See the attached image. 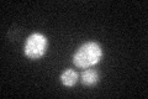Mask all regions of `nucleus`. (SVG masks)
<instances>
[{"label":"nucleus","instance_id":"nucleus-2","mask_svg":"<svg viewBox=\"0 0 148 99\" xmlns=\"http://www.w3.org/2000/svg\"><path fill=\"white\" fill-rule=\"evenodd\" d=\"M47 50V39L42 34H32L27 37L24 46V52L27 58L40 60Z\"/></svg>","mask_w":148,"mask_h":99},{"label":"nucleus","instance_id":"nucleus-4","mask_svg":"<svg viewBox=\"0 0 148 99\" xmlns=\"http://www.w3.org/2000/svg\"><path fill=\"white\" fill-rule=\"evenodd\" d=\"M99 81V74L95 69H86L82 73V83L84 86H94Z\"/></svg>","mask_w":148,"mask_h":99},{"label":"nucleus","instance_id":"nucleus-3","mask_svg":"<svg viewBox=\"0 0 148 99\" xmlns=\"http://www.w3.org/2000/svg\"><path fill=\"white\" fill-rule=\"evenodd\" d=\"M78 81V73L72 68L66 69L61 74V82L67 87H73Z\"/></svg>","mask_w":148,"mask_h":99},{"label":"nucleus","instance_id":"nucleus-1","mask_svg":"<svg viewBox=\"0 0 148 99\" xmlns=\"http://www.w3.org/2000/svg\"><path fill=\"white\" fill-rule=\"evenodd\" d=\"M103 57V50L96 42H86L82 45L73 56V63L78 68H89L98 64Z\"/></svg>","mask_w":148,"mask_h":99}]
</instances>
